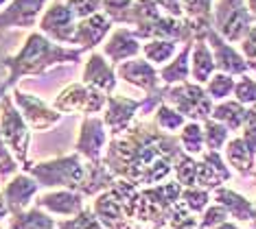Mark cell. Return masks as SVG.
Wrapping results in <instances>:
<instances>
[{
	"mask_svg": "<svg viewBox=\"0 0 256 229\" xmlns=\"http://www.w3.org/2000/svg\"><path fill=\"white\" fill-rule=\"evenodd\" d=\"M180 138L156 125V120H138L134 127L108 142L103 153V164L116 177L127 179L138 188L142 186L144 175L162 157H176L182 153Z\"/></svg>",
	"mask_w": 256,
	"mask_h": 229,
	"instance_id": "cell-1",
	"label": "cell"
},
{
	"mask_svg": "<svg viewBox=\"0 0 256 229\" xmlns=\"http://www.w3.org/2000/svg\"><path fill=\"white\" fill-rule=\"evenodd\" d=\"M81 52L84 48H64L53 44L44 33H31L18 55L4 59V66H9L7 85L11 87L24 74H42L55 63H77L81 59Z\"/></svg>",
	"mask_w": 256,
	"mask_h": 229,
	"instance_id": "cell-2",
	"label": "cell"
},
{
	"mask_svg": "<svg viewBox=\"0 0 256 229\" xmlns=\"http://www.w3.org/2000/svg\"><path fill=\"white\" fill-rule=\"evenodd\" d=\"M140 199V188L116 177V184L98 192L92 201V212L106 229H134V212Z\"/></svg>",
	"mask_w": 256,
	"mask_h": 229,
	"instance_id": "cell-3",
	"label": "cell"
},
{
	"mask_svg": "<svg viewBox=\"0 0 256 229\" xmlns=\"http://www.w3.org/2000/svg\"><path fill=\"white\" fill-rule=\"evenodd\" d=\"M24 173H28L40 184V188H68V190H79L81 181L86 175V160L77 151L72 155H62L53 160L31 164Z\"/></svg>",
	"mask_w": 256,
	"mask_h": 229,
	"instance_id": "cell-4",
	"label": "cell"
},
{
	"mask_svg": "<svg viewBox=\"0 0 256 229\" xmlns=\"http://www.w3.org/2000/svg\"><path fill=\"white\" fill-rule=\"evenodd\" d=\"M160 96H162V103L171 105L184 118L195 120V122L208 120L214 107L212 98L206 94L204 85L195 83V81L193 83L184 81V83H176V85H164L160 87Z\"/></svg>",
	"mask_w": 256,
	"mask_h": 229,
	"instance_id": "cell-5",
	"label": "cell"
},
{
	"mask_svg": "<svg viewBox=\"0 0 256 229\" xmlns=\"http://www.w3.org/2000/svg\"><path fill=\"white\" fill-rule=\"evenodd\" d=\"M0 136H2L4 144L9 146V151L14 153V157L18 160L22 170H26L31 166V162H28L31 131H28V125L22 118L16 103L11 101V96L0 98Z\"/></svg>",
	"mask_w": 256,
	"mask_h": 229,
	"instance_id": "cell-6",
	"label": "cell"
},
{
	"mask_svg": "<svg viewBox=\"0 0 256 229\" xmlns=\"http://www.w3.org/2000/svg\"><path fill=\"white\" fill-rule=\"evenodd\" d=\"M252 24L254 20L250 15L246 0H214L212 2V28L226 42L238 44Z\"/></svg>",
	"mask_w": 256,
	"mask_h": 229,
	"instance_id": "cell-7",
	"label": "cell"
},
{
	"mask_svg": "<svg viewBox=\"0 0 256 229\" xmlns=\"http://www.w3.org/2000/svg\"><path fill=\"white\" fill-rule=\"evenodd\" d=\"M108 94L98 90L94 85L88 83H70L60 92V96H55V109L60 114H84L92 116L106 109Z\"/></svg>",
	"mask_w": 256,
	"mask_h": 229,
	"instance_id": "cell-8",
	"label": "cell"
},
{
	"mask_svg": "<svg viewBox=\"0 0 256 229\" xmlns=\"http://www.w3.org/2000/svg\"><path fill=\"white\" fill-rule=\"evenodd\" d=\"M108 146V127L103 118L96 116H86L81 120L79 136L74 142V151L84 157L86 162H101L103 149Z\"/></svg>",
	"mask_w": 256,
	"mask_h": 229,
	"instance_id": "cell-9",
	"label": "cell"
},
{
	"mask_svg": "<svg viewBox=\"0 0 256 229\" xmlns=\"http://www.w3.org/2000/svg\"><path fill=\"white\" fill-rule=\"evenodd\" d=\"M14 103L20 107L22 118H24L28 129H33V131H48L50 127H55L62 120V114L57 109H50L38 96L24 94L22 90L14 92Z\"/></svg>",
	"mask_w": 256,
	"mask_h": 229,
	"instance_id": "cell-10",
	"label": "cell"
},
{
	"mask_svg": "<svg viewBox=\"0 0 256 229\" xmlns=\"http://www.w3.org/2000/svg\"><path fill=\"white\" fill-rule=\"evenodd\" d=\"M74 28H77V17L68 9V4L60 2V0H55V2L46 9L42 20H40V31H42L46 37L57 39V42L72 44Z\"/></svg>",
	"mask_w": 256,
	"mask_h": 229,
	"instance_id": "cell-11",
	"label": "cell"
},
{
	"mask_svg": "<svg viewBox=\"0 0 256 229\" xmlns=\"http://www.w3.org/2000/svg\"><path fill=\"white\" fill-rule=\"evenodd\" d=\"M140 105H142V101H136V98L118 96V94H108L103 122H106L108 131L112 133V138L123 136L127 129H130L134 118H136V114L140 111Z\"/></svg>",
	"mask_w": 256,
	"mask_h": 229,
	"instance_id": "cell-12",
	"label": "cell"
},
{
	"mask_svg": "<svg viewBox=\"0 0 256 229\" xmlns=\"http://www.w3.org/2000/svg\"><path fill=\"white\" fill-rule=\"evenodd\" d=\"M206 42L212 50L214 66H217L219 72H226V74H232V76L248 74L250 68H248V61L243 59V55L230 42H226L212 26H208V31H206Z\"/></svg>",
	"mask_w": 256,
	"mask_h": 229,
	"instance_id": "cell-13",
	"label": "cell"
},
{
	"mask_svg": "<svg viewBox=\"0 0 256 229\" xmlns=\"http://www.w3.org/2000/svg\"><path fill=\"white\" fill-rule=\"evenodd\" d=\"M116 74L138 90L147 92V94H154L160 90V74L158 70L154 68V63L147 61V59H140V57H132L127 61H120L118 66H114Z\"/></svg>",
	"mask_w": 256,
	"mask_h": 229,
	"instance_id": "cell-14",
	"label": "cell"
},
{
	"mask_svg": "<svg viewBox=\"0 0 256 229\" xmlns=\"http://www.w3.org/2000/svg\"><path fill=\"white\" fill-rule=\"evenodd\" d=\"M232 179L230 166L226 164V160L221 157L219 151H206L202 153V157L197 160V177L195 186L204 188V190H214V188L228 184Z\"/></svg>",
	"mask_w": 256,
	"mask_h": 229,
	"instance_id": "cell-15",
	"label": "cell"
},
{
	"mask_svg": "<svg viewBox=\"0 0 256 229\" xmlns=\"http://www.w3.org/2000/svg\"><path fill=\"white\" fill-rule=\"evenodd\" d=\"M84 195L79 190H68V188H53V190L40 195L36 201L38 208H42L44 212L57 214V216H74L86 208Z\"/></svg>",
	"mask_w": 256,
	"mask_h": 229,
	"instance_id": "cell-16",
	"label": "cell"
},
{
	"mask_svg": "<svg viewBox=\"0 0 256 229\" xmlns=\"http://www.w3.org/2000/svg\"><path fill=\"white\" fill-rule=\"evenodd\" d=\"M38 190H40V184L28 173H18V175H14L9 181H4L2 197H4V203H7L9 214L26 210L28 203L36 199Z\"/></svg>",
	"mask_w": 256,
	"mask_h": 229,
	"instance_id": "cell-17",
	"label": "cell"
},
{
	"mask_svg": "<svg viewBox=\"0 0 256 229\" xmlns=\"http://www.w3.org/2000/svg\"><path fill=\"white\" fill-rule=\"evenodd\" d=\"M142 52L140 39L134 35V31L120 26L116 31H110L108 42L103 44V55L112 61V66H118L120 61H127L132 57H138Z\"/></svg>",
	"mask_w": 256,
	"mask_h": 229,
	"instance_id": "cell-18",
	"label": "cell"
},
{
	"mask_svg": "<svg viewBox=\"0 0 256 229\" xmlns=\"http://www.w3.org/2000/svg\"><path fill=\"white\" fill-rule=\"evenodd\" d=\"M114 22L103 13V11H96L84 20H77V28H74L72 35V44H79L84 50L94 48L98 42H103V37L112 31Z\"/></svg>",
	"mask_w": 256,
	"mask_h": 229,
	"instance_id": "cell-19",
	"label": "cell"
},
{
	"mask_svg": "<svg viewBox=\"0 0 256 229\" xmlns=\"http://www.w3.org/2000/svg\"><path fill=\"white\" fill-rule=\"evenodd\" d=\"M46 0H14L7 9L0 13V31L11 26L31 28L38 22V15L42 11Z\"/></svg>",
	"mask_w": 256,
	"mask_h": 229,
	"instance_id": "cell-20",
	"label": "cell"
},
{
	"mask_svg": "<svg viewBox=\"0 0 256 229\" xmlns=\"http://www.w3.org/2000/svg\"><path fill=\"white\" fill-rule=\"evenodd\" d=\"M81 81L88 85H94L106 94H112L116 90V70L110 61H106L103 52H90L88 61H86Z\"/></svg>",
	"mask_w": 256,
	"mask_h": 229,
	"instance_id": "cell-21",
	"label": "cell"
},
{
	"mask_svg": "<svg viewBox=\"0 0 256 229\" xmlns=\"http://www.w3.org/2000/svg\"><path fill=\"white\" fill-rule=\"evenodd\" d=\"M212 201L219 203L221 208H226L228 216H232L236 223H252V219H254V203L236 190H230V188H226V186L214 188Z\"/></svg>",
	"mask_w": 256,
	"mask_h": 229,
	"instance_id": "cell-22",
	"label": "cell"
},
{
	"mask_svg": "<svg viewBox=\"0 0 256 229\" xmlns=\"http://www.w3.org/2000/svg\"><path fill=\"white\" fill-rule=\"evenodd\" d=\"M226 164L232 166L241 177H256V151L246 144L241 136L226 142Z\"/></svg>",
	"mask_w": 256,
	"mask_h": 229,
	"instance_id": "cell-23",
	"label": "cell"
},
{
	"mask_svg": "<svg viewBox=\"0 0 256 229\" xmlns=\"http://www.w3.org/2000/svg\"><path fill=\"white\" fill-rule=\"evenodd\" d=\"M116 184V175L101 162H86V175L79 186V192L84 197H96L98 192L108 190Z\"/></svg>",
	"mask_w": 256,
	"mask_h": 229,
	"instance_id": "cell-24",
	"label": "cell"
},
{
	"mask_svg": "<svg viewBox=\"0 0 256 229\" xmlns=\"http://www.w3.org/2000/svg\"><path fill=\"white\" fill-rule=\"evenodd\" d=\"M214 72H217V66H214L210 46L206 39H195L193 48H190V76H193V81L200 85H206V81Z\"/></svg>",
	"mask_w": 256,
	"mask_h": 229,
	"instance_id": "cell-25",
	"label": "cell"
},
{
	"mask_svg": "<svg viewBox=\"0 0 256 229\" xmlns=\"http://www.w3.org/2000/svg\"><path fill=\"white\" fill-rule=\"evenodd\" d=\"M171 212L162 210L160 205L151 203L147 197L138 199L136 203V212H134V229H164Z\"/></svg>",
	"mask_w": 256,
	"mask_h": 229,
	"instance_id": "cell-26",
	"label": "cell"
},
{
	"mask_svg": "<svg viewBox=\"0 0 256 229\" xmlns=\"http://www.w3.org/2000/svg\"><path fill=\"white\" fill-rule=\"evenodd\" d=\"M140 195L147 197L151 203L160 205L162 210L166 212H173L176 203L180 201L182 197V186L178 181H160V184H154V186H142L140 188Z\"/></svg>",
	"mask_w": 256,
	"mask_h": 229,
	"instance_id": "cell-27",
	"label": "cell"
},
{
	"mask_svg": "<svg viewBox=\"0 0 256 229\" xmlns=\"http://www.w3.org/2000/svg\"><path fill=\"white\" fill-rule=\"evenodd\" d=\"M190 48L193 44H182V48L178 50V55L168 61V66L160 70V81L164 85H176V83H184L190 76Z\"/></svg>",
	"mask_w": 256,
	"mask_h": 229,
	"instance_id": "cell-28",
	"label": "cell"
},
{
	"mask_svg": "<svg viewBox=\"0 0 256 229\" xmlns=\"http://www.w3.org/2000/svg\"><path fill=\"white\" fill-rule=\"evenodd\" d=\"M57 221L50 219L42 208L33 205L22 212L9 214V229H55Z\"/></svg>",
	"mask_w": 256,
	"mask_h": 229,
	"instance_id": "cell-29",
	"label": "cell"
},
{
	"mask_svg": "<svg viewBox=\"0 0 256 229\" xmlns=\"http://www.w3.org/2000/svg\"><path fill=\"white\" fill-rule=\"evenodd\" d=\"M246 114H248V107L234 98V101H221L219 105H214L210 118L221 122V125L232 133V131H241V125H243V120H246Z\"/></svg>",
	"mask_w": 256,
	"mask_h": 229,
	"instance_id": "cell-30",
	"label": "cell"
},
{
	"mask_svg": "<svg viewBox=\"0 0 256 229\" xmlns=\"http://www.w3.org/2000/svg\"><path fill=\"white\" fill-rule=\"evenodd\" d=\"M178 50H180V44L173 42V39H147V44H142L144 59L156 63V66L171 61L178 55Z\"/></svg>",
	"mask_w": 256,
	"mask_h": 229,
	"instance_id": "cell-31",
	"label": "cell"
},
{
	"mask_svg": "<svg viewBox=\"0 0 256 229\" xmlns=\"http://www.w3.org/2000/svg\"><path fill=\"white\" fill-rule=\"evenodd\" d=\"M173 175H176V181L182 188H190L195 186V177H197V160L195 155L182 151L173 162Z\"/></svg>",
	"mask_w": 256,
	"mask_h": 229,
	"instance_id": "cell-32",
	"label": "cell"
},
{
	"mask_svg": "<svg viewBox=\"0 0 256 229\" xmlns=\"http://www.w3.org/2000/svg\"><path fill=\"white\" fill-rule=\"evenodd\" d=\"M178 138L186 153H190V155H202L204 153V129L200 122H195V120L184 122Z\"/></svg>",
	"mask_w": 256,
	"mask_h": 229,
	"instance_id": "cell-33",
	"label": "cell"
},
{
	"mask_svg": "<svg viewBox=\"0 0 256 229\" xmlns=\"http://www.w3.org/2000/svg\"><path fill=\"white\" fill-rule=\"evenodd\" d=\"M202 129H204V146L208 151H221L226 146V142L230 140V131L214 118L204 120Z\"/></svg>",
	"mask_w": 256,
	"mask_h": 229,
	"instance_id": "cell-34",
	"label": "cell"
},
{
	"mask_svg": "<svg viewBox=\"0 0 256 229\" xmlns=\"http://www.w3.org/2000/svg\"><path fill=\"white\" fill-rule=\"evenodd\" d=\"M234 76L232 74H226V72H214L210 79L206 81V94L212 98V101H226L232 92H234Z\"/></svg>",
	"mask_w": 256,
	"mask_h": 229,
	"instance_id": "cell-35",
	"label": "cell"
},
{
	"mask_svg": "<svg viewBox=\"0 0 256 229\" xmlns=\"http://www.w3.org/2000/svg\"><path fill=\"white\" fill-rule=\"evenodd\" d=\"M154 120H156V125H158L162 131H168V133L180 131V129L184 127V122H186L184 116L180 114L178 109H173L171 105H166V103H160L158 107H156Z\"/></svg>",
	"mask_w": 256,
	"mask_h": 229,
	"instance_id": "cell-36",
	"label": "cell"
},
{
	"mask_svg": "<svg viewBox=\"0 0 256 229\" xmlns=\"http://www.w3.org/2000/svg\"><path fill=\"white\" fill-rule=\"evenodd\" d=\"M180 201H182L193 214H202L204 210L210 205L212 197H210V190L190 186V188H182V197H180Z\"/></svg>",
	"mask_w": 256,
	"mask_h": 229,
	"instance_id": "cell-37",
	"label": "cell"
},
{
	"mask_svg": "<svg viewBox=\"0 0 256 229\" xmlns=\"http://www.w3.org/2000/svg\"><path fill=\"white\" fill-rule=\"evenodd\" d=\"M55 229H106L98 223V219L92 212V208H84L79 214L70 216V219L57 221Z\"/></svg>",
	"mask_w": 256,
	"mask_h": 229,
	"instance_id": "cell-38",
	"label": "cell"
},
{
	"mask_svg": "<svg viewBox=\"0 0 256 229\" xmlns=\"http://www.w3.org/2000/svg\"><path fill=\"white\" fill-rule=\"evenodd\" d=\"M212 2L214 0H182L184 17L212 22Z\"/></svg>",
	"mask_w": 256,
	"mask_h": 229,
	"instance_id": "cell-39",
	"label": "cell"
},
{
	"mask_svg": "<svg viewBox=\"0 0 256 229\" xmlns=\"http://www.w3.org/2000/svg\"><path fill=\"white\" fill-rule=\"evenodd\" d=\"M134 0H103L101 9L114 24H127V15H130Z\"/></svg>",
	"mask_w": 256,
	"mask_h": 229,
	"instance_id": "cell-40",
	"label": "cell"
},
{
	"mask_svg": "<svg viewBox=\"0 0 256 229\" xmlns=\"http://www.w3.org/2000/svg\"><path fill=\"white\" fill-rule=\"evenodd\" d=\"M234 98L238 103H243L246 107L256 103V81L250 74H241V79L234 83Z\"/></svg>",
	"mask_w": 256,
	"mask_h": 229,
	"instance_id": "cell-41",
	"label": "cell"
},
{
	"mask_svg": "<svg viewBox=\"0 0 256 229\" xmlns=\"http://www.w3.org/2000/svg\"><path fill=\"white\" fill-rule=\"evenodd\" d=\"M18 168H20V164L18 160L14 157V153L9 151V146L4 144V140L2 136H0V181H9L14 175H18Z\"/></svg>",
	"mask_w": 256,
	"mask_h": 229,
	"instance_id": "cell-42",
	"label": "cell"
},
{
	"mask_svg": "<svg viewBox=\"0 0 256 229\" xmlns=\"http://www.w3.org/2000/svg\"><path fill=\"white\" fill-rule=\"evenodd\" d=\"M228 219L230 216H228V212H226V208H221L219 203L210 201V205H208V208L200 214V227L202 229H210V227L219 225V223H224Z\"/></svg>",
	"mask_w": 256,
	"mask_h": 229,
	"instance_id": "cell-43",
	"label": "cell"
},
{
	"mask_svg": "<svg viewBox=\"0 0 256 229\" xmlns=\"http://www.w3.org/2000/svg\"><path fill=\"white\" fill-rule=\"evenodd\" d=\"M238 44H241V55L248 61V68L256 72V24H252V28L246 33V37Z\"/></svg>",
	"mask_w": 256,
	"mask_h": 229,
	"instance_id": "cell-44",
	"label": "cell"
},
{
	"mask_svg": "<svg viewBox=\"0 0 256 229\" xmlns=\"http://www.w3.org/2000/svg\"><path fill=\"white\" fill-rule=\"evenodd\" d=\"M241 138L246 140V144L250 149L256 151V103L248 107L246 120H243V125H241Z\"/></svg>",
	"mask_w": 256,
	"mask_h": 229,
	"instance_id": "cell-45",
	"label": "cell"
},
{
	"mask_svg": "<svg viewBox=\"0 0 256 229\" xmlns=\"http://www.w3.org/2000/svg\"><path fill=\"white\" fill-rule=\"evenodd\" d=\"M101 2L103 0H66L68 9L72 11L77 20H84V17L96 13V11L101 9Z\"/></svg>",
	"mask_w": 256,
	"mask_h": 229,
	"instance_id": "cell-46",
	"label": "cell"
},
{
	"mask_svg": "<svg viewBox=\"0 0 256 229\" xmlns=\"http://www.w3.org/2000/svg\"><path fill=\"white\" fill-rule=\"evenodd\" d=\"M156 4L164 11L166 15L173 17H184V9H182V0H156Z\"/></svg>",
	"mask_w": 256,
	"mask_h": 229,
	"instance_id": "cell-47",
	"label": "cell"
},
{
	"mask_svg": "<svg viewBox=\"0 0 256 229\" xmlns=\"http://www.w3.org/2000/svg\"><path fill=\"white\" fill-rule=\"evenodd\" d=\"M7 216H9V210H7V203H4L2 192H0V221H2V219H7Z\"/></svg>",
	"mask_w": 256,
	"mask_h": 229,
	"instance_id": "cell-48",
	"label": "cell"
},
{
	"mask_svg": "<svg viewBox=\"0 0 256 229\" xmlns=\"http://www.w3.org/2000/svg\"><path fill=\"white\" fill-rule=\"evenodd\" d=\"M210 229H238L236 223H232V221H224V223H219V225H214Z\"/></svg>",
	"mask_w": 256,
	"mask_h": 229,
	"instance_id": "cell-49",
	"label": "cell"
},
{
	"mask_svg": "<svg viewBox=\"0 0 256 229\" xmlns=\"http://www.w3.org/2000/svg\"><path fill=\"white\" fill-rule=\"evenodd\" d=\"M248 9H250V15H252V20L256 22V0H246Z\"/></svg>",
	"mask_w": 256,
	"mask_h": 229,
	"instance_id": "cell-50",
	"label": "cell"
},
{
	"mask_svg": "<svg viewBox=\"0 0 256 229\" xmlns=\"http://www.w3.org/2000/svg\"><path fill=\"white\" fill-rule=\"evenodd\" d=\"M7 87H9V85H7V81H4V83H0V98L4 96V90H7Z\"/></svg>",
	"mask_w": 256,
	"mask_h": 229,
	"instance_id": "cell-51",
	"label": "cell"
},
{
	"mask_svg": "<svg viewBox=\"0 0 256 229\" xmlns=\"http://www.w3.org/2000/svg\"><path fill=\"white\" fill-rule=\"evenodd\" d=\"M252 227L256 229V203H254V219H252Z\"/></svg>",
	"mask_w": 256,
	"mask_h": 229,
	"instance_id": "cell-52",
	"label": "cell"
},
{
	"mask_svg": "<svg viewBox=\"0 0 256 229\" xmlns=\"http://www.w3.org/2000/svg\"><path fill=\"white\" fill-rule=\"evenodd\" d=\"M4 2H7V0H0V4H4Z\"/></svg>",
	"mask_w": 256,
	"mask_h": 229,
	"instance_id": "cell-53",
	"label": "cell"
},
{
	"mask_svg": "<svg viewBox=\"0 0 256 229\" xmlns=\"http://www.w3.org/2000/svg\"><path fill=\"white\" fill-rule=\"evenodd\" d=\"M0 229H2V227H0Z\"/></svg>",
	"mask_w": 256,
	"mask_h": 229,
	"instance_id": "cell-54",
	"label": "cell"
}]
</instances>
